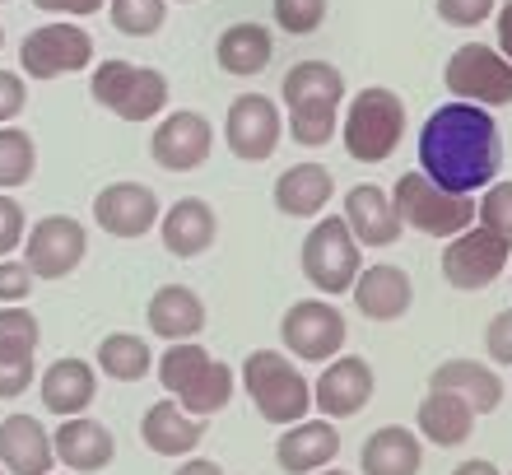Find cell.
<instances>
[{
  "instance_id": "7c38bea8",
  "label": "cell",
  "mask_w": 512,
  "mask_h": 475,
  "mask_svg": "<svg viewBox=\"0 0 512 475\" xmlns=\"http://www.w3.org/2000/svg\"><path fill=\"white\" fill-rule=\"evenodd\" d=\"M89 252V233L70 215H42L24 233V266L33 280H66Z\"/></svg>"
},
{
  "instance_id": "5b68a950",
  "label": "cell",
  "mask_w": 512,
  "mask_h": 475,
  "mask_svg": "<svg viewBox=\"0 0 512 475\" xmlns=\"http://www.w3.org/2000/svg\"><path fill=\"white\" fill-rule=\"evenodd\" d=\"M391 205L401 215L405 229L429 233V238H457L475 224V201L471 196H452V191L433 187L424 173H401L391 187Z\"/></svg>"
},
{
  "instance_id": "52a82bcc",
  "label": "cell",
  "mask_w": 512,
  "mask_h": 475,
  "mask_svg": "<svg viewBox=\"0 0 512 475\" xmlns=\"http://www.w3.org/2000/svg\"><path fill=\"white\" fill-rule=\"evenodd\" d=\"M364 271V247L354 243V233L345 229L340 215H326L312 224V233L303 238V275L312 280V289L322 294H345L354 289Z\"/></svg>"
},
{
  "instance_id": "4316f807",
  "label": "cell",
  "mask_w": 512,
  "mask_h": 475,
  "mask_svg": "<svg viewBox=\"0 0 512 475\" xmlns=\"http://www.w3.org/2000/svg\"><path fill=\"white\" fill-rule=\"evenodd\" d=\"M359 466L364 475H419L424 466V443L415 438V429L405 424H382L364 438L359 448Z\"/></svg>"
},
{
  "instance_id": "e575fe53",
  "label": "cell",
  "mask_w": 512,
  "mask_h": 475,
  "mask_svg": "<svg viewBox=\"0 0 512 475\" xmlns=\"http://www.w3.org/2000/svg\"><path fill=\"white\" fill-rule=\"evenodd\" d=\"M38 336L42 326L24 303L19 308H0V359H33L38 354Z\"/></svg>"
},
{
  "instance_id": "7402d4cb",
  "label": "cell",
  "mask_w": 512,
  "mask_h": 475,
  "mask_svg": "<svg viewBox=\"0 0 512 475\" xmlns=\"http://www.w3.org/2000/svg\"><path fill=\"white\" fill-rule=\"evenodd\" d=\"M429 392H452L480 415H494L503 401V378L494 373V364H475V359H447L429 373Z\"/></svg>"
},
{
  "instance_id": "d590c367",
  "label": "cell",
  "mask_w": 512,
  "mask_h": 475,
  "mask_svg": "<svg viewBox=\"0 0 512 475\" xmlns=\"http://www.w3.org/2000/svg\"><path fill=\"white\" fill-rule=\"evenodd\" d=\"M112 28H122L126 38H154L163 28V0H108Z\"/></svg>"
},
{
  "instance_id": "7dc6e473",
  "label": "cell",
  "mask_w": 512,
  "mask_h": 475,
  "mask_svg": "<svg viewBox=\"0 0 512 475\" xmlns=\"http://www.w3.org/2000/svg\"><path fill=\"white\" fill-rule=\"evenodd\" d=\"M173 475H224V471H219V462H210V457H191V462H182Z\"/></svg>"
},
{
  "instance_id": "1f68e13d",
  "label": "cell",
  "mask_w": 512,
  "mask_h": 475,
  "mask_svg": "<svg viewBox=\"0 0 512 475\" xmlns=\"http://www.w3.org/2000/svg\"><path fill=\"white\" fill-rule=\"evenodd\" d=\"M98 368H103L112 382H140V378H149L154 354H149L145 336L117 331V336H103V345H98Z\"/></svg>"
},
{
  "instance_id": "277c9868",
  "label": "cell",
  "mask_w": 512,
  "mask_h": 475,
  "mask_svg": "<svg viewBox=\"0 0 512 475\" xmlns=\"http://www.w3.org/2000/svg\"><path fill=\"white\" fill-rule=\"evenodd\" d=\"M340 140H345V154L354 163H382L396 154V145L405 140V103L401 94L368 84L359 89L345 112V126H340Z\"/></svg>"
},
{
  "instance_id": "8992f818",
  "label": "cell",
  "mask_w": 512,
  "mask_h": 475,
  "mask_svg": "<svg viewBox=\"0 0 512 475\" xmlns=\"http://www.w3.org/2000/svg\"><path fill=\"white\" fill-rule=\"evenodd\" d=\"M89 94L108 112H117L122 122H154L168 108V80L149 66H131V61H103L89 75Z\"/></svg>"
},
{
  "instance_id": "f6af8a7d",
  "label": "cell",
  "mask_w": 512,
  "mask_h": 475,
  "mask_svg": "<svg viewBox=\"0 0 512 475\" xmlns=\"http://www.w3.org/2000/svg\"><path fill=\"white\" fill-rule=\"evenodd\" d=\"M38 10L47 14H80V19H89V14L108 10V0H33Z\"/></svg>"
},
{
  "instance_id": "f1b7e54d",
  "label": "cell",
  "mask_w": 512,
  "mask_h": 475,
  "mask_svg": "<svg viewBox=\"0 0 512 475\" xmlns=\"http://www.w3.org/2000/svg\"><path fill=\"white\" fill-rule=\"evenodd\" d=\"M215 56H219V70H229V75H261V70L270 66V56H275V38H270L266 24H252V19H243V24H233L219 33L215 42Z\"/></svg>"
},
{
  "instance_id": "11a10c76",
  "label": "cell",
  "mask_w": 512,
  "mask_h": 475,
  "mask_svg": "<svg viewBox=\"0 0 512 475\" xmlns=\"http://www.w3.org/2000/svg\"><path fill=\"white\" fill-rule=\"evenodd\" d=\"M508 475H512V471H508Z\"/></svg>"
},
{
  "instance_id": "9c48e42d",
  "label": "cell",
  "mask_w": 512,
  "mask_h": 475,
  "mask_svg": "<svg viewBox=\"0 0 512 475\" xmlns=\"http://www.w3.org/2000/svg\"><path fill=\"white\" fill-rule=\"evenodd\" d=\"M350 336V322L331 299H298L280 322V340L284 350L303 359V364H326L336 359L340 345Z\"/></svg>"
},
{
  "instance_id": "484cf974",
  "label": "cell",
  "mask_w": 512,
  "mask_h": 475,
  "mask_svg": "<svg viewBox=\"0 0 512 475\" xmlns=\"http://www.w3.org/2000/svg\"><path fill=\"white\" fill-rule=\"evenodd\" d=\"M140 438H145V448L159 452V457H191L196 443L205 438V420L187 415L177 401H154V406L145 410V420H140Z\"/></svg>"
},
{
  "instance_id": "4dcf8cb0",
  "label": "cell",
  "mask_w": 512,
  "mask_h": 475,
  "mask_svg": "<svg viewBox=\"0 0 512 475\" xmlns=\"http://www.w3.org/2000/svg\"><path fill=\"white\" fill-rule=\"evenodd\" d=\"M229 401H233V373H229V364H219V359H210V364L177 392V406L187 410V415H196V420H210V415L224 410Z\"/></svg>"
},
{
  "instance_id": "8d00e7d4",
  "label": "cell",
  "mask_w": 512,
  "mask_h": 475,
  "mask_svg": "<svg viewBox=\"0 0 512 475\" xmlns=\"http://www.w3.org/2000/svg\"><path fill=\"white\" fill-rule=\"evenodd\" d=\"M475 224L512 243V182H489L485 201L475 205Z\"/></svg>"
},
{
  "instance_id": "d6a6232c",
  "label": "cell",
  "mask_w": 512,
  "mask_h": 475,
  "mask_svg": "<svg viewBox=\"0 0 512 475\" xmlns=\"http://www.w3.org/2000/svg\"><path fill=\"white\" fill-rule=\"evenodd\" d=\"M38 168V145L19 126H0V191L24 187Z\"/></svg>"
},
{
  "instance_id": "f907efd6",
  "label": "cell",
  "mask_w": 512,
  "mask_h": 475,
  "mask_svg": "<svg viewBox=\"0 0 512 475\" xmlns=\"http://www.w3.org/2000/svg\"><path fill=\"white\" fill-rule=\"evenodd\" d=\"M0 47H5V28H0Z\"/></svg>"
},
{
  "instance_id": "836d02e7",
  "label": "cell",
  "mask_w": 512,
  "mask_h": 475,
  "mask_svg": "<svg viewBox=\"0 0 512 475\" xmlns=\"http://www.w3.org/2000/svg\"><path fill=\"white\" fill-rule=\"evenodd\" d=\"M215 354L205 350V345H196V340H177V345H168V350L159 354V382H163V392L177 396L182 387H187L196 373H201L205 364H210Z\"/></svg>"
},
{
  "instance_id": "74e56055",
  "label": "cell",
  "mask_w": 512,
  "mask_h": 475,
  "mask_svg": "<svg viewBox=\"0 0 512 475\" xmlns=\"http://www.w3.org/2000/svg\"><path fill=\"white\" fill-rule=\"evenodd\" d=\"M326 5H331V0H275V24H280L284 33H294V38H308V33L322 28Z\"/></svg>"
},
{
  "instance_id": "603a6c76",
  "label": "cell",
  "mask_w": 512,
  "mask_h": 475,
  "mask_svg": "<svg viewBox=\"0 0 512 475\" xmlns=\"http://www.w3.org/2000/svg\"><path fill=\"white\" fill-rule=\"evenodd\" d=\"M0 466L10 475H52L56 452L42 420H33V415L0 420Z\"/></svg>"
},
{
  "instance_id": "ba28073f",
  "label": "cell",
  "mask_w": 512,
  "mask_h": 475,
  "mask_svg": "<svg viewBox=\"0 0 512 475\" xmlns=\"http://www.w3.org/2000/svg\"><path fill=\"white\" fill-rule=\"evenodd\" d=\"M443 84L452 98L475 103V108L512 103V66L499 56V47H489V42H466V47H457L447 56Z\"/></svg>"
},
{
  "instance_id": "4fadbf2b",
  "label": "cell",
  "mask_w": 512,
  "mask_h": 475,
  "mask_svg": "<svg viewBox=\"0 0 512 475\" xmlns=\"http://www.w3.org/2000/svg\"><path fill=\"white\" fill-rule=\"evenodd\" d=\"M215 150V126L205 112H168L154 136H149V159L168 168V173H191L201 168Z\"/></svg>"
},
{
  "instance_id": "816d5d0a",
  "label": "cell",
  "mask_w": 512,
  "mask_h": 475,
  "mask_svg": "<svg viewBox=\"0 0 512 475\" xmlns=\"http://www.w3.org/2000/svg\"><path fill=\"white\" fill-rule=\"evenodd\" d=\"M0 5H10V0H0Z\"/></svg>"
},
{
  "instance_id": "6da1fadb",
  "label": "cell",
  "mask_w": 512,
  "mask_h": 475,
  "mask_svg": "<svg viewBox=\"0 0 512 475\" xmlns=\"http://www.w3.org/2000/svg\"><path fill=\"white\" fill-rule=\"evenodd\" d=\"M419 168L433 187L452 196H471L489 187L503 168V136L489 108L475 103H443L419 131Z\"/></svg>"
},
{
  "instance_id": "b9f144b4",
  "label": "cell",
  "mask_w": 512,
  "mask_h": 475,
  "mask_svg": "<svg viewBox=\"0 0 512 475\" xmlns=\"http://www.w3.org/2000/svg\"><path fill=\"white\" fill-rule=\"evenodd\" d=\"M38 378V368L33 359H0V401H14V396H24Z\"/></svg>"
},
{
  "instance_id": "681fc988",
  "label": "cell",
  "mask_w": 512,
  "mask_h": 475,
  "mask_svg": "<svg viewBox=\"0 0 512 475\" xmlns=\"http://www.w3.org/2000/svg\"><path fill=\"white\" fill-rule=\"evenodd\" d=\"M317 475H345V471H336V466H326V471H317Z\"/></svg>"
},
{
  "instance_id": "ab89813d",
  "label": "cell",
  "mask_w": 512,
  "mask_h": 475,
  "mask_svg": "<svg viewBox=\"0 0 512 475\" xmlns=\"http://www.w3.org/2000/svg\"><path fill=\"white\" fill-rule=\"evenodd\" d=\"M24 233H28V215H24V205L14 201V196H5V191H0V261L10 257V252H19V243H24Z\"/></svg>"
},
{
  "instance_id": "5bb4252c",
  "label": "cell",
  "mask_w": 512,
  "mask_h": 475,
  "mask_svg": "<svg viewBox=\"0 0 512 475\" xmlns=\"http://www.w3.org/2000/svg\"><path fill=\"white\" fill-rule=\"evenodd\" d=\"M280 136H284V117L266 94L233 98L229 117H224L229 154H238L243 163H261V159H270V154L280 150Z\"/></svg>"
},
{
  "instance_id": "9a60e30c",
  "label": "cell",
  "mask_w": 512,
  "mask_h": 475,
  "mask_svg": "<svg viewBox=\"0 0 512 475\" xmlns=\"http://www.w3.org/2000/svg\"><path fill=\"white\" fill-rule=\"evenodd\" d=\"M373 387H378V378H373V364L368 359H359V354H336L331 364H326V373L317 378V387H312V406L322 410V420H354L359 410L373 401Z\"/></svg>"
},
{
  "instance_id": "60d3db41",
  "label": "cell",
  "mask_w": 512,
  "mask_h": 475,
  "mask_svg": "<svg viewBox=\"0 0 512 475\" xmlns=\"http://www.w3.org/2000/svg\"><path fill=\"white\" fill-rule=\"evenodd\" d=\"M33 294V271L24 261H0V308H19Z\"/></svg>"
},
{
  "instance_id": "83f0119b",
  "label": "cell",
  "mask_w": 512,
  "mask_h": 475,
  "mask_svg": "<svg viewBox=\"0 0 512 475\" xmlns=\"http://www.w3.org/2000/svg\"><path fill=\"white\" fill-rule=\"evenodd\" d=\"M94 396H98V373L84 359H56L42 373V406L52 410V415H61V420L84 415Z\"/></svg>"
},
{
  "instance_id": "f546056e",
  "label": "cell",
  "mask_w": 512,
  "mask_h": 475,
  "mask_svg": "<svg viewBox=\"0 0 512 475\" xmlns=\"http://www.w3.org/2000/svg\"><path fill=\"white\" fill-rule=\"evenodd\" d=\"M419 420V438H429L438 448H461L475 429V410L452 392H429L415 410Z\"/></svg>"
},
{
  "instance_id": "8fae6325",
  "label": "cell",
  "mask_w": 512,
  "mask_h": 475,
  "mask_svg": "<svg viewBox=\"0 0 512 475\" xmlns=\"http://www.w3.org/2000/svg\"><path fill=\"white\" fill-rule=\"evenodd\" d=\"M94 61V38L80 24H42L19 42V66L33 80H61Z\"/></svg>"
},
{
  "instance_id": "c3c4849f",
  "label": "cell",
  "mask_w": 512,
  "mask_h": 475,
  "mask_svg": "<svg viewBox=\"0 0 512 475\" xmlns=\"http://www.w3.org/2000/svg\"><path fill=\"white\" fill-rule=\"evenodd\" d=\"M452 475H499V466L485 462V457H471V462H461Z\"/></svg>"
},
{
  "instance_id": "e0dca14e",
  "label": "cell",
  "mask_w": 512,
  "mask_h": 475,
  "mask_svg": "<svg viewBox=\"0 0 512 475\" xmlns=\"http://www.w3.org/2000/svg\"><path fill=\"white\" fill-rule=\"evenodd\" d=\"M340 434L331 420H298L275 438V462L284 475H317L336 462Z\"/></svg>"
},
{
  "instance_id": "7bdbcfd3",
  "label": "cell",
  "mask_w": 512,
  "mask_h": 475,
  "mask_svg": "<svg viewBox=\"0 0 512 475\" xmlns=\"http://www.w3.org/2000/svg\"><path fill=\"white\" fill-rule=\"evenodd\" d=\"M485 350H489V359H494V364H512V308H503V313L489 317Z\"/></svg>"
},
{
  "instance_id": "44dd1931",
  "label": "cell",
  "mask_w": 512,
  "mask_h": 475,
  "mask_svg": "<svg viewBox=\"0 0 512 475\" xmlns=\"http://www.w3.org/2000/svg\"><path fill=\"white\" fill-rule=\"evenodd\" d=\"M215 233H219V219H215V210H210V201H201V196H182V201L168 205V215H159L163 247L182 261L210 252Z\"/></svg>"
},
{
  "instance_id": "f5cc1de1",
  "label": "cell",
  "mask_w": 512,
  "mask_h": 475,
  "mask_svg": "<svg viewBox=\"0 0 512 475\" xmlns=\"http://www.w3.org/2000/svg\"><path fill=\"white\" fill-rule=\"evenodd\" d=\"M0 475H5V471H0Z\"/></svg>"
},
{
  "instance_id": "ffe728a7",
  "label": "cell",
  "mask_w": 512,
  "mask_h": 475,
  "mask_svg": "<svg viewBox=\"0 0 512 475\" xmlns=\"http://www.w3.org/2000/svg\"><path fill=\"white\" fill-rule=\"evenodd\" d=\"M52 452L56 462L66 466V471H80V475H94V471H108L112 466V443L108 424L89 420V415H75V420H61V429L52 434Z\"/></svg>"
},
{
  "instance_id": "db71d44e",
  "label": "cell",
  "mask_w": 512,
  "mask_h": 475,
  "mask_svg": "<svg viewBox=\"0 0 512 475\" xmlns=\"http://www.w3.org/2000/svg\"><path fill=\"white\" fill-rule=\"evenodd\" d=\"M187 5H191V0H187Z\"/></svg>"
},
{
  "instance_id": "cb8c5ba5",
  "label": "cell",
  "mask_w": 512,
  "mask_h": 475,
  "mask_svg": "<svg viewBox=\"0 0 512 475\" xmlns=\"http://www.w3.org/2000/svg\"><path fill=\"white\" fill-rule=\"evenodd\" d=\"M336 196V177L326 163H294L275 177V205L280 215H294V219H312L322 215L326 205Z\"/></svg>"
},
{
  "instance_id": "d4e9b609",
  "label": "cell",
  "mask_w": 512,
  "mask_h": 475,
  "mask_svg": "<svg viewBox=\"0 0 512 475\" xmlns=\"http://www.w3.org/2000/svg\"><path fill=\"white\" fill-rule=\"evenodd\" d=\"M145 317H149V331L163 336L168 345H177V340H196L205 331V303H201V294L187 289V285L154 289Z\"/></svg>"
},
{
  "instance_id": "3957f363",
  "label": "cell",
  "mask_w": 512,
  "mask_h": 475,
  "mask_svg": "<svg viewBox=\"0 0 512 475\" xmlns=\"http://www.w3.org/2000/svg\"><path fill=\"white\" fill-rule=\"evenodd\" d=\"M243 387L252 396L256 415L266 424H298L312 410V382L298 373V364L280 350H252L243 364Z\"/></svg>"
},
{
  "instance_id": "7a4b0ae2",
  "label": "cell",
  "mask_w": 512,
  "mask_h": 475,
  "mask_svg": "<svg viewBox=\"0 0 512 475\" xmlns=\"http://www.w3.org/2000/svg\"><path fill=\"white\" fill-rule=\"evenodd\" d=\"M284 108H289V131L298 145H331L340 122V98H345V75L326 61H298L280 84Z\"/></svg>"
},
{
  "instance_id": "30bf717a",
  "label": "cell",
  "mask_w": 512,
  "mask_h": 475,
  "mask_svg": "<svg viewBox=\"0 0 512 475\" xmlns=\"http://www.w3.org/2000/svg\"><path fill=\"white\" fill-rule=\"evenodd\" d=\"M512 261V243L508 238H499V233L480 229V224H471L466 233H457V238H447V252H443V280L452 289H466V294H475V289L494 285L503 271H508Z\"/></svg>"
},
{
  "instance_id": "ee69618b",
  "label": "cell",
  "mask_w": 512,
  "mask_h": 475,
  "mask_svg": "<svg viewBox=\"0 0 512 475\" xmlns=\"http://www.w3.org/2000/svg\"><path fill=\"white\" fill-rule=\"evenodd\" d=\"M28 108V89L14 70H0V126H10Z\"/></svg>"
},
{
  "instance_id": "bcb514c9",
  "label": "cell",
  "mask_w": 512,
  "mask_h": 475,
  "mask_svg": "<svg viewBox=\"0 0 512 475\" xmlns=\"http://www.w3.org/2000/svg\"><path fill=\"white\" fill-rule=\"evenodd\" d=\"M499 56L512 66V0L499 10Z\"/></svg>"
},
{
  "instance_id": "ac0fdd59",
  "label": "cell",
  "mask_w": 512,
  "mask_h": 475,
  "mask_svg": "<svg viewBox=\"0 0 512 475\" xmlns=\"http://www.w3.org/2000/svg\"><path fill=\"white\" fill-rule=\"evenodd\" d=\"M345 229L354 233V243L359 247H391L401 238V215H396V205L382 187L373 182H359V187L345 191Z\"/></svg>"
},
{
  "instance_id": "f35d334b",
  "label": "cell",
  "mask_w": 512,
  "mask_h": 475,
  "mask_svg": "<svg viewBox=\"0 0 512 475\" xmlns=\"http://www.w3.org/2000/svg\"><path fill=\"white\" fill-rule=\"evenodd\" d=\"M494 5H499V0H433L438 19H443V24H452V28H475V24H485Z\"/></svg>"
},
{
  "instance_id": "2e32d148",
  "label": "cell",
  "mask_w": 512,
  "mask_h": 475,
  "mask_svg": "<svg viewBox=\"0 0 512 475\" xmlns=\"http://www.w3.org/2000/svg\"><path fill=\"white\" fill-rule=\"evenodd\" d=\"M159 196L145 187V182H112L94 196V219L98 229L112 233V238H145L154 229V219H159Z\"/></svg>"
},
{
  "instance_id": "d6986e66",
  "label": "cell",
  "mask_w": 512,
  "mask_h": 475,
  "mask_svg": "<svg viewBox=\"0 0 512 475\" xmlns=\"http://www.w3.org/2000/svg\"><path fill=\"white\" fill-rule=\"evenodd\" d=\"M354 308L368 317V322H401L415 303V285L401 266H364L359 280H354Z\"/></svg>"
}]
</instances>
